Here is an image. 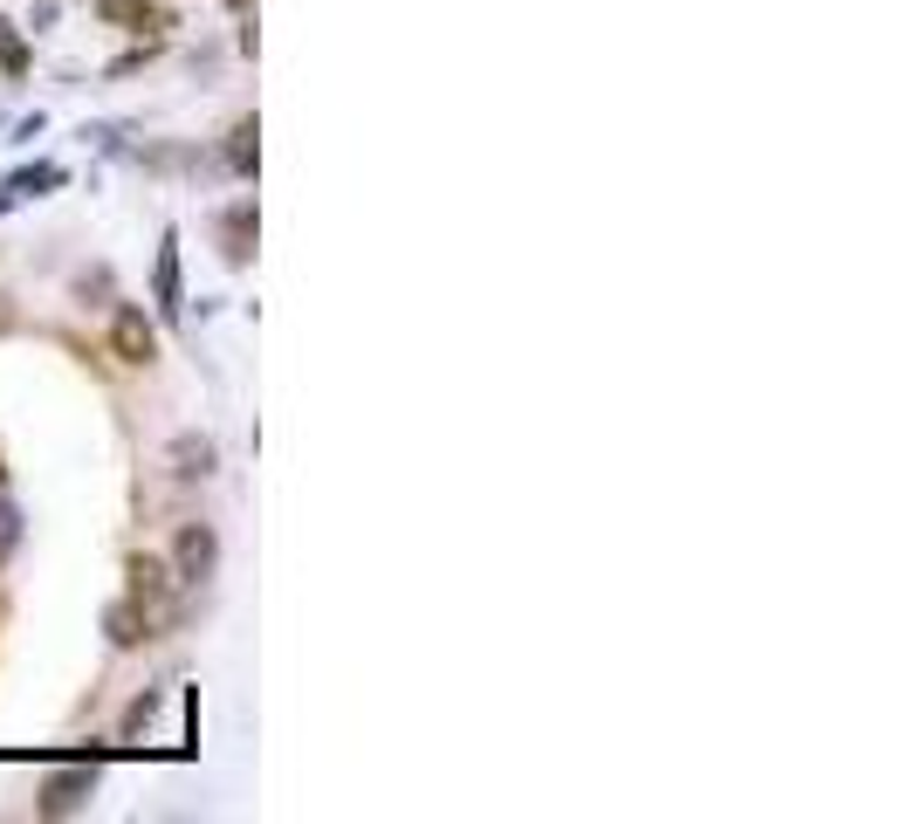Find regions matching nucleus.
Returning <instances> with one entry per match:
<instances>
[{
	"label": "nucleus",
	"mask_w": 913,
	"mask_h": 824,
	"mask_svg": "<svg viewBox=\"0 0 913 824\" xmlns=\"http://www.w3.org/2000/svg\"><path fill=\"white\" fill-rule=\"evenodd\" d=\"M214 440H206V433H179V440H172V474H186V481H206V474H214Z\"/></svg>",
	"instance_id": "nucleus-5"
},
{
	"label": "nucleus",
	"mask_w": 913,
	"mask_h": 824,
	"mask_svg": "<svg viewBox=\"0 0 913 824\" xmlns=\"http://www.w3.org/2000/svg\"><path fill=\"white\" fill-rule=\"evenodd\" d=\"M159 309H166V317H179V241L172 234L159 248Z\"/></svg>",
	"instance_id": "nucleus-7"
},
{
	"label": "nucleus",
	"mask_w": 913,
	"mask_h": 824,
	"mask_svg": "<svg viewBox=\"0 0 913 824\" xmlns=\"http://www.w3.org/2000/svg\"><path fill=\"white\" fill-rule=\"evenodd\" d=\"M254 138H261V131H254V117H248V124H233V138H227V165L241 172V179H248V172H254V159H261Z\"/></svg>",
	"instance_id": "nucleus-8"
},
{
	"label": "nucleus",
	"mask_w": 913,
	"mask_h": 824,
	"mask_svg": "<svg viewBox=\"0 0 913 824\" xmlns=\"http://www.w3.org/2000/svg\"><path fill=\"white\" fill-rule=\"evenodd\" d=\"M103 21L111 28H138V21H151V0H103Z\"/></svg>",
	"instance_id": "nucleus-9"
},
{
	"label": "nucleus",
	"mask_w": 913,
	"mask_h": 824,
	"mask_svg": "<svg viewBox=\"0 0 913 824\" xmlns=\"http://www.w3.org/2000/svg\"><path fill=\"white\" fill-rule=\"evenodd\" d=\"M130 611H138L145 618V632L151 626H179V598H172V571H166V563L159 557H138V563H130Z\"/></svg>",
	"instance_id": "nucleus-1"
},
{
	"label": "nucleus",
	"mask_w": 913,
	"mask_h": 824,
	"mask_svg": "<svg viewBox=\"0 0 913 824\" xmlns=\"http://www.w3.org/2000/svg\"><path fill=\"white\" fill-rule=\"evenodd\" d=\"M214 571H220V536L206 529V523H186V529H179V543H172V584L179 591H199Z\"/></svg>",
	"instance_id": "nucleus-2"
},
{
	"label": "nucleus",
	"mask_w": 913,
	"mask_h": 824,
	"mask_svg": "<svg viewBox=\"0 0 913 824\" xmlns=\"http://www.w3.org/2000/svg\"><path fill=\"white\" fill-rule=\"evenodd\" d=\"M111 351L124 357V365H151L159 357V330H151V317L138 302H117V317H111Z\"/></svg>",
	"instance_id": "nucleus-3"
},
{
	"label": "nucleus",
	"mask_w": 913,
	"mask_h": 824,
	"mask_svg": "<svg viewBox=\"0 0 913 824\" xmlns=\"http://www.w3.org/2000/svg\"><path fill=\"white\" fill-rule=\"evenodd\" d=\"M227 8H248V0H227Z\"/></svg>",
	"instance_id": "nucleus-15"
},
{
	"label": "nucleus",
	"mask_w": 913,
	"mask_h": 824,
	"mask_svg": "<svg viewBox=\"0 0 913 824\" xmlns=\"http://www.w3.org/2000/svg\"><path fill=\"white\" fill-rule=\"evenodd\" d=\"M220 234H227V262H248V254H254V199H241V206H227V220H220Z\"/></svg>",
	"instance_id": "nucleus-6"
},
{
	"label": "nucleus",
	"mask_w": 913,
	"mask_h": 824,
	"mask_svg": "<svg viewBox=\"0 0 913 824\" xmlns=\"http://www.w3.org/2000/svg\"><path fill=\"white\" fill-rule=\"evenodd\" d=\"M14 543H21V508H14V502H0V563H8Z\"/></svg>",
	"instance_id": "nucleus-13"
},
{
	"label": "nucleus",
	"mask_w": 913,
	"mask_h": 824,
	"mask_svg": "<svg viewBox=\"0 0 913 824\" xmlns=\"http://www.w3.org/2000/svg\"><path fill=\"white\" fill-rule=\"evenodd\" d=\"M8 206H14V193H0V214H8Z\"/></svg>",
	"instance_id": "nucleus-14"
},
{
	"label": "nucleus",
	"mask_w": 913,
	"mask_h": 824,
	"mask_svg": "<svg viewBox=\"0 0 913 824\" xmlns=\"http://www.w3.org/2000/svg\"><path fill=\"white\" fill-rule=\"evenodd\" d=\"M0 69H8V76H21V69H28V48H21L14 21H0Z\"/></svg>",
	"instance_id": "nucleus-12"
},
{
	"label": "nucleus",
	"mask_w": 913,
	"mask_h": 824,
	"mask_svg": "<svg viewBox=\"0 0 913 824\" xmlns=\"http://www.w3.org/2000/svg\"><path fill=\"white\" fill-rule=\"evenodd\" d=\"M111 639H117V646H138V639H145V618L130 611V605H111Z\"/></svg>",
	"instance_id": "nucleus-11"
},
{
	"label": "nucleus",
	"mask_w": 913,
	"mask_h": 824,
	"mask_svg": "<svg viewBox=\"0 0 913 824\" xmlns=\"http://www.w3.org/2000/svg\"><path fill=\"white\" fill-rule=\"evenodd\" d=\"M62 179H69L62 165H28V172H14L8 193H42V186H62Z\"/></svg>",
	"instance_id": "nucleus-10"
},
{
	"label": "nucleus",
	"mask_w": 913,
	"mask_h": 824,
	"mask_svg": "<svg viewBox=\"0 0 913 824\" xmlns=\"http://www.w3.org/2000/svg\"><path fill=\"white\" fill-rule=\"evenodd\" d=\"M90 797H96V769H62V777L42 783L35 804H42V817H69V811H83Z\"/></svg>",
	"instance_id": "nucleus-4"
}]
</instances>
